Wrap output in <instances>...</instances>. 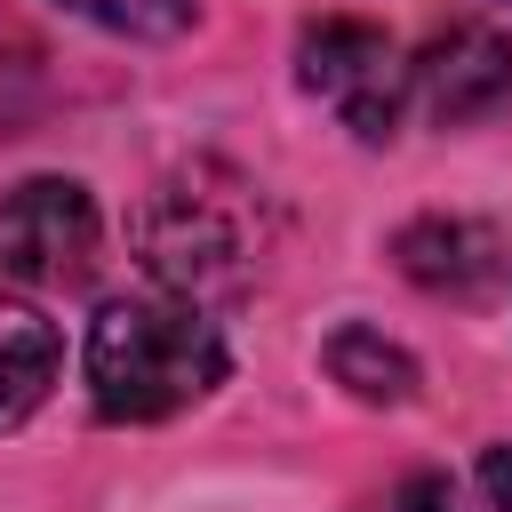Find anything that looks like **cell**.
I'll return each instance as SVG.
<instances>
[{"instance_id": "cell-1", "label": "cell", "mask_w": 512, "mask_h": 512, "mask_svg": "<svg viewBox=\"0 0 512 512\" xmlns=\"http://www.w3.org/2000/svg\"><path fill=\"white\" fill-rule=\"evenodd\" d=\"M224 384V336L184 296H120L88 320V400L104 424H160Z\"/></svg>"}, {"instance_id": "cell-2", "label": "cell", "mask_w": 512, "mask_h": 512, "mask_svg": "<svg viewBox=\"0 0 512 512\" xmlns=\"http://www.w3.org/2000/svg\"><path fill=\"white\" fill-rule=\"evenodd\" d=\"M136 256L160 280V296H240L264 264V192L224 160H192L160 176L136 208Z\"/></svg>"}, {"instance_id": "cell-3", "label": "cell", "mask_w": 512, "mask_h": 512, "mask_svg": "<svg viewBox=\"0 0 512 512\" xmlns=\"http://www.w3.org/2000/svg\"><path fill=\"white\" fill-rule=\"evenodd\" d=\"M296 80L368 144H384L408 112V56L368 16H320L296 40Z\"/></svg>"}, {"instance_id": "cell-4", "label": "cell", "mask_w": 512, "mask_h": 512, "mask_svg": "<svg viewBox=\"0 0 512 512\" xmlns=\"http://www.w3.org/2000/svg\"><path fill=\"white\" fill-rule=\"evenodd\" d=\"M104 224L88 184L72 176H24L16 192H0V280L16 288H80L96 272Z\"/></svg>"}, {"instance_id": "cell-5", "label": "cell", "mask_w": 512, "mask_h": 512, "mask_svg": "<svg viewBox=\"0 0 512 512\" xmlns=\"http://www.w3.org/2000/svg\"><path fill=\"white\" fill-rule=\"evenodd\" d=\"M408 96H416L440 128L488 120L496 104H512V32H496V24H480V16L432 32L424 56L408 64Z\"/></svg>"}, {"instance_id": "cell-6", "label": "cell", "mask_w": 512, "mask_h": 512, "mask_svg": "<svg viewBox=\"0 0 512 512\" xmlns=\"http://www.w3.org/2000/svg\"><path fill=\"white\" fill-rule=\"evenodd\" d=\"M392 264L424 288V296H448V304H472L504 280V232L480 224V216H416L392 232Z\"/></svg>"}, {"instance_id": "cell-7", "label": "cell", "mask_w": 512, "mask_h": 512, "mask_svg": "<svg viewBox=\"0 0 512 512\" xmlns=\"http://www.w3.org/2000/svg\"><path fill=\"white\" fill-rule=\"evenodd\" d=\"M56 368H64L56 320H40L32 304H0V432H16V424L48 400Z\"/></svg>"}, {"instance_id": "cell-8", "label": "cell", "mask_w": 512, "mask_h": 512, "mask_svg": "<svg viewBox=\"0 0 512 512\" xmlns=\"http://www.w3.org/2000/svg\"><path fill=\"white\" fill-rule=\"evenodd\" d=\"M328 376H336L352 400H376V408L416 400V360H408L384 328H336V336H328Z\"/></svg>"}, {"instance_id": "cell-9", "label": "cell", "mask_w": 512, "mask_h": 512, "mask_svg": "<svg viewBox=\"0 0 512 512\" xmlns=\"http://www.w3.org/2000/svg\"><path fill=\"white\" fill-rule=\"evenodd\" d=\"M72 16L120 32V40H176L192 32V0H64Z\"/></svg>"}, {"instance_id": "cell-10", "label": "cell", "mask_w": 512, "mask_h": 512, "mask_svg": "<svg viewBox=\"0 0 512 512\" xmlns=\"http://www.w3.org/2000/svg\"><path fill=\"white\" fill-rule=\"evenodd\" d=\"M360 512H464V488L448 480V472H408V480H392L376 504H360Z\"/></svg>"}, {"instance_id": "cell-11", "label": "cell", "mask_w": 512, "mask_h": 512, "mask_svg": "<svg viewBox=\"0 0 512 512\" xmlns=\"http://www.w3.org/2000/svg\"><path fill=\"white\" fill-rule=\"evenodd\" d=\"M480 496H488L496 512H512V448H488V456H480Z\"/></svg>"}]
</instances>
